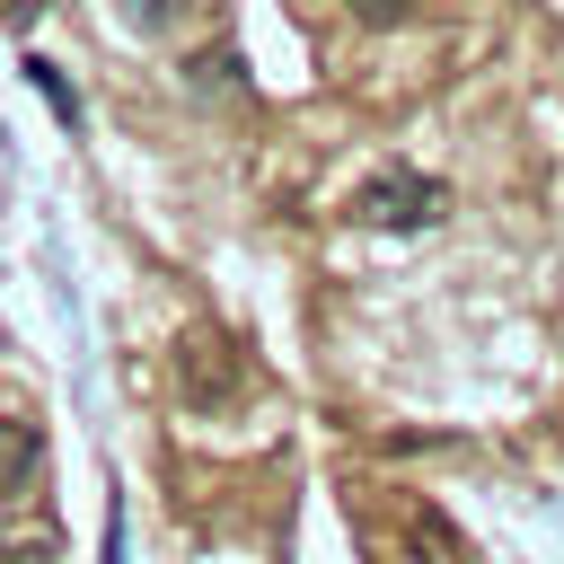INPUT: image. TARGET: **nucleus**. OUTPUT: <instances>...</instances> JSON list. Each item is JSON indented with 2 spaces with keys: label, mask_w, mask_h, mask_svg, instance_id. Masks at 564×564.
<instances>
[{
  "label": "nucleus",
  "mask_w": 564,
  "mask_h": 564,
  "mask_svg": "<svg viewBox=\"0 0 564 564\" xmlns=\"http://www.w3.org/2000/svg\"><path fill=\"white\" fill-rule=\"evenodd\" d=\"M123 9H132V26H167L185 0H123Z\"/></svg>",
  "instance_id": "6e6552de"
},
{
  "label": "nucleus",
  "mask_w": 564,
  "mask_h": 564,
  "mask_svg": "<svg viewBox=\"0 0 564 564\" xmlns=\"http://www.w3.org/2000/svg\"><path fill=\"white\" fill-rule=\"evenodd\" d=\"M344 9H352V18H361V26H397V18H405V9H414V0H344Z\"/></svg>",
  "instance_id": "0eeeda50"
},
{
  "label": "nucleus",
  "mask_w": 564,
  "mask_h": 564,
  "mask_svg": "<svg viewBox=\"0 0 564 564\" xmlns=\"http://www.w3.org/2000/svg\"><path fill=\"white\" fill-rule=\"evenodd\" d=\"M185 70H194V88H247V79H238V53H229V44H220V53H194Z\"/></svg>",
  "instance_id": "423d86ee"
},
{
  "label": "nucleus",
  "mask_w": 564,
  "mask_h": 564,
  "mask_svg": "<svg viewBox=\"0 0 564 564\" xmlns=\"http://www.w3.org/2000/svg\"><path fill=\"white\" fill-rule=\"evenodd\" d=\"M0 564H53V546H44V538H26V546H9Z\"/></svg>",
  "instance_id": "9d476101"
},
{
  "label": "nucleus",
  "mask_w": 564,
  "mask_h": 564,
  "mask_svg": "<svg viewBox=\"0 0 564 564\" xmlns=\"http://www.w3.org/2000/svg\"><path fill=\"white\" fill-rule=\"evenodd\" d=\"M176 388H185V405H238L247 397V361H238V344L220 335V326H194L185 344H176Z\"/></svg>",
  "instance_id": "f03ea898"
},
{
  "label": "nucleus",
  "mask_w": 564,
  "mask_h": 564,
  "mask_svg": "<svg viewBox=\"0 0 564 564\" xmlns=\"http://www.w3.org/2000/svg\"><path fill=\"white\" fill-rule=\"evenodd\" d=\"M26 79H35V88H44V106H53V115H62L70 132H79V115H88V106H79V88H70V79H62L53 62H26Z\"/></svg>",
  "instance_id": "39448f33"
},
{
  "label": "nucleus",
  "mask_w": 564,
  "mask_h": 564,
  "mask_svg": "<svg viewBox=\"0 0 564 564\" xmlns=\"http://www.w3.org/2000/svg\"><path fill=\"white\" fill-rule=\"evenodd\" d=\"M405 546H414L423 564H476V555H467V538L449 529V511H432V502H414V511H405Z\"/></svg>",
  "instance_id": "20e7f679"
},
{
  "label": "nucleus",
  "mask_w": 564,
  "mask_h": 564,
  "mask_svg": "<svg viewBox=\"0 0 564 564\" xmlns=\"http://www.w3.org/2000/svg\"><path fill=\"white\" fill-rule=\"evenodd\" d=\"M35 18H44V0H0V26H9V35H26Z\"/></svg>",
  "instance_id": "1a4fd4ad"
},
{
  "label": "nucleus",
  "mask_w": 564,
  "mask_h": 564,
  "mask_svg": "<svg viewBox=\"0 0 564 564\" xmlns=\"http://www.w3.org/2000/svg\"><path fill=\"white\" fill-rule=\"evenodd\" d=\"M441 176H423V167H370L361 185H352V212L370 220V229H423V220H441Z\"/></svg>",
  "instance_id": "f257e3e1"
},
{
  "label": "nucleus",
  "mask_w": 564,
  "mask_h": 564,
  "mask_svg": "<svg viewBox=\"0 0 564 564\" xmlns=\"http://www.w3.org/2000/svg\"><path fill=\"white\" fill-rule=\"evenodd\" d=\"M35 476H44V432L26 414H0V502H18Z\"/></svg>",
  "instance_id": "7ed1b4c3"
}]
</instances>
